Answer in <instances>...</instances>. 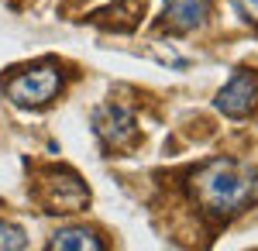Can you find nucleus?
Returning a JSON list of instances; mask_svg holds the SVG:
<instances>
[{"mask_svg":"<svg viewBox=\"0 0 258 251\" xmlns=\"http://www.w3.org/2000/svg\"><path fill=\"white\" fill-rule=\"evenodd\" d=\"M258 190V172L241 158H210L189 175V196L210 220L241 213Z\"/></svg>","mask_w":258,"mask_h":251,"instance_id":"nucleus-1","label":"nucleus"},{"mask_svg":"<svg viewBox=\"0 0 258 251\" xmlns=\"http://www.w3.org/2000/svg\"><path fill=\"white\" fill-rule=\"evenodd\" d=\"M38 200H41V207H45V213H80L90 203V190H86V182L76 172L52 169L41 179Z\"/></svg>","mask_w":258,"mask_h":251,"instance_id":"nucleus-2","label":"nucleus"},{"mask_svg":"<svg viewBox=\"0 0 258 251\" xmlns=\"http://www.w3.org/2000/svg\"><path fill=\"white\" fill-rule=\"evenodd\" d=\"M62 90V73L55 66H35L7 83V97L18 107H45Z\"/></svg>","mask_w":258,"mask_h":251,"instance_id":"nucleus-3","label":"nucleus"},{"mask_svg":"<svg viewBox=\"0 0 258 251\" xmlns=\"http://www.w3.org/2000/svg\"><path fill=\"white\" fill-rule=\"evenodd\" d=\"M93 131L110 152H131L138 145V124L135 114L120 103H103L93 110Z\"/></svg>","mask_w":258,"mask_h":251,"instance_id":"nucleus-4","label":"nucleus"},{"mask_svg":"<svg viewBox=\"0 0 258 251\" xmlns=\"http://www.w3.org/2000/svg\"><path fill=\"white\" fill-rule=\"evenodd\" d=\"M255 100H258V76L248 69H238L231 76V83L217 93V110L227 117H244L251 114Z\"/></svg>","mask_w":258,"mask_h":251,"instance_id":"nucleus-5","label":"nucleus"},{"mask_svg":"<svg viewBox=\"0 0 258 251\" xmlns=\"http://www.w3.org/2000/svg\"><path fill=\"white\" fill-rule=\"evenodd\" d=\"M210 14V0H165V24L172 31H193Z\"/></svg>","mask_w":258,"mask_h":251,"instance_id":"nucleus-6","label":"nucleus"},{"mask_svg":"<svg viewBox=\"0 0 258 251\" xmlns=\"http://www.w3.org/2000/svg\"><path fill=\"white\" fill-rule=\"evenodd\" d=\"M48 248L52 251H103V241L86 227H62V231L52 234Z\"/></svg>","mask_w":258,"mask_h":251,"instance_id":"nucleus-7","label":"nucleus"},{"mask_svg":"<svg viewBox=\"0 0 258 251\" xmlns=\"http://www.w3.org/2000/svg\"><path fill=\"white\" fill-rule=\"evenodd\" d=\"M21 248H28L24 231L14 227V224H4V220H0V251H21Z\"/></svg>","mask_w":258,"mask_h":251,"instance_id":"nucleus-8","label":"nucleus"},{"mask_svg":"<svg viewBox=\"0 0 258 251\" xmlns=\"http://www.w3.org/2000/svg\"><path fill=\"white\" fill-rule=\"evenodd\" d=\"M234 4H238V11L251 21V24H258V0H234Z\"/></svg>","mask_w":258,"mask_h":251,"instance_id":"nucleus-9","label":"nucleus"}]
</instances>
